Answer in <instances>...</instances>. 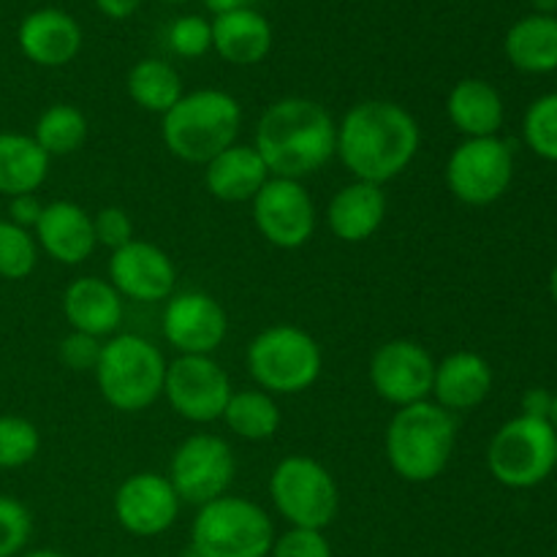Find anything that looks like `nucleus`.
Listing matches in <instances>:
<instances>
[{"mask_svg": "<svg viewBox=\"0 0 557 557\" xmlns=\"http://www.w3.org/2000/svg\"><path fill=\"white\" fill-rule=\"evenodd\" d=\"M163 3H188V0H163Z\"/></svg>", "mask_w": 557, "mask_h": 557, "instance_id": "obj_47", "label": "nucleus"}, {"mask_svg": "<svg viewBox=\"0 0 557 557\" xmlns=\"http://www.w3.org/2000/svg\"><path fill=\"white\" fill-rule=\"evenodd\" d=\"M185 557H196L194 553H190V549H188V553H185Z\"/></svg>", "mask_w": 557, "mask_h": 557, "instance_id": "obj_48", "label": "nucleus"}, {"mask_svg": "<svg viewBox=\"0 0 557 557\" xmlns=\"http://www.w3.org/2000/svg\"><path fill=\"white\" fill-rule=\"evenodd\" d=\"M422 147V128L403 103L359 101L337 123L335 156L354 180L386 185L400 177Z\"/></svg>", "mask_w": 557, "mask_h": 557, "instance_id": "obj_1", "label": "nucleus"}, {"mask_svg": "<svg viewBox=\"0 0 557 557\" xmlns=\"http://www.w3.org/2000/svg\"><path fill=\"white\" fill-rule=\"evenodd\" d=\"M444 180L449 194L462 205H495L515 180V150L500 136L460 141L446 161Z\"/></svg>", "mask_w": 557, "mask_h": 557, "instance_id": "obj_10", "label": "nucleus"}, {"mask_svg": "<svg viewBox=\"0 0 557 557\" xmlns=\"http://www.w3.org/2000/svg\"><path fill=\"white\" fill-rule=\"evenodd\" d=\"M92 232H96V243L109 250H117L134 239V221L123 207H101L92 215Z\"/></svg>", "mask_w": 557, "mask_h": 557, "instance_id": "obj_37", "label": "nucleus"}, {"mask_svg": "<svg viewBox=\"0 0 557 557\" xmlns=\"http://www.w3.org/2000/svg\"><path fill=\"white\" fill-rule=\"evenodd\" d=\"M493 368L482 354L455 351L435 362L433 403L449 413L482 406L493 392Z\"/></svg>", "mask_w": 557, "mask_h": 557, "instance_id": "obj_22", "label": "nucleus"}, {"mask_svg": "<svg viewBox=\"0 0 557 557\" xmlns=\"http://www.w3.org/2000/svg\"><path fill=\"white\" fill-rule=\"evenodd\" d=\"M549 294H553V299L557 302V264H555L553 275H549Z\"/></svg>", "mask_w": 557, "mask_h": 557, "instance_id": "obj_46", "label": "nucleus"}, {"mask_svg": "<svg viewBox=\"0 0 557 557\" xmlns=\"http://www.w3.org/2000/svg\"><path fill=\"white\" fill-rule=\"evenodd\" d=\"M131 101L152 114H166L183 98V79L177 69L161 58H145L131 65L125 76Z\"/></svg>", "mask_w": 557, "mask_h": 557, "instance_id": "obj_28", "label": "nucleus"}, {"mask_svg": "<svg viewBox=\"0 0 557 557\" xmlns=\"http://www.w3.org/2000/svg\"><path fill=\"white\" fill-rule=\"evenodd\" d=\"M166 357L147 337L123 332L103 341L98 359L96 384L103 400L123 413L147 411L158 397H163Z\"/></svg>", "mask_w": 557, "mask_h": 557, "instance_id": "obj_5", "label": "nucleus"}, {"mask_svg": "<svg viewBox=\"0 0 557 557\" xmlns=\"http://www.w3.org/2000/svg\"><path fill=\"white\" fill-rule=\"evenodd\" d=\"M38 250L52 261L65 267H76L92 256L98 248L92 232V215L74 201H49L44 205L41 218L33 226Z\"/></svg>", "mask_w": 557, "mask_h": 557, "instance_id": "obj_18", "label": "nucleus"}, {"mask_svg": "<svg viewBox=\"0 0 557 557\" xmlns=\"http://www.w3.org/2000/svg\"><path fill=\"white\" fill-rule=\"evenodd\" d=\"M337 123L324 103L288 96L270 103L256 125V152L270 177L299 180L319 172L335 158Z\"/></svg>", "mask_w": 557, "mask_h": 557, "instance_id": "obj_2", "label": "nucleus"}, {"mask_svg": "<svg viewBox=\"0 0 557 557\" xmlns=\"http://www.w3.org/2000/svg\"><path fill=\"white\" fill-rule=\"evenodd\" d=\"M166 44L177 58H205L212 49V22L199 14H183L169 25Z\"/></svg>", "mask_w": 557, "mask_h": 557, "instance_id": "obj_34", "label": "nucleus"}, {"mask_svg": "<svg viewBox=\"0 0 557 557\" xmlns=\"http://www.w3.org/2000/svg\"><path fill=\"white\" fill-rule=\"evenodd\" d=\"M275 522L256 500L223 495L196 509L190 553L196 557H270Z\"/></svg>", "mask_w": 557, "mask_h": 557, "instance_id": "obj_6", "label": "nucleus"}, {"mask_svg": "<svg viewBox=\"0 0 557 557\" xmlns=\"http://www.w3.org/2000/svg\"><path fill=\"white\" fill-rule=\"evenodd\" d=\"M270 557H332V547L324 531L288 528L286 533L275 536Z\"/></svg>", "mask_w": 557, "mask_h": 557, "instance_id": "obj_36", "label": "nucleus"}, {"mask_svg": "<svg viewBox=\"0 0 557 557\" xmlns=\"http://www.w3.org/2000/svg\"><path fill=\"white\" fill-rule=\"evenodd\" d=\"M38 264V243L33 232L11 221H0V277L25 281Z\"/></svg>", "mask_w": 557, "mask_h": 557, "instance_id": "obj_31", "label": "nucleus"}, {"mask_svg": "<svg viewBox=\"0 0 557 557\" xmlns=\"http://www.w3.org/2000/svg\"><path fill=\"white\" fill-rule=\"evenodd\" d=\"M128 557H139V555H128Z\"/></svg>", "mask_w": 557, "mask_h": 557, "instance_id": "obj_49", "label": "nucleus"}, {"mask_svg": "<svg viewBox=\"0 0 557 557\" xmlns=\"http://www.w3.org/2000/svg\"><path fill=\"white\" fill-rule=\"evenodd\" d=\"M232 392V379L212 357H174L166 364L163 397L185 422H218L226 411Z\"/></svg>", "mask_w": 557, "mask_h": 557, "instance_id": "obj_12", "label": "nucleus"}, {"mask_svg": "<svg viewBox=\"0 0 557 557\" xmlns=\"http://www.w3.org/2000/svg\"><path fill=\"white\" fill-rule=\"evenodd\" d=\"M49 161L33 136L0 131V194L9 199L36 194L49 177Z\"/></svg>", "mask_w": 557, "mask_h": 557, "instance_id": "obj_27", "label": "nucleus"}, {"mask_svg": "<svg viewBox=\"0 0 557 557\" xmlns=\"http://www.w3.org/2000/svg\"><path fill=\"white\" fill-rule=\"evenodd\" d=\"M270 180L264 161L253 145H232L221 156L205 163V188L212 199L226 205H243L253 201V196L264 188Z\"/></svg>", "mask_w": 557, "mask_h": 557, "instance_id": "obj_23", "label": "nucleus"}, {"mask_svg": "<svg viewBox=\"0 0 557 557\" xmlns=\"http://www.w3.org/2000/svg\"><path fill=\"white\" fill-rule=\"evenodd\" d=\"M261 237L281 250H297L315 232V205L299 180L270 177L250 201Z\"/></svg>", "mask_w": 557, "mask_h": 557, "instance_id": "obj_14", "label": "nucleus"}, {"mask_svg": "<svg viewBox=\"0 0 557 557\" xmlns=\"http://www.w3.org/2000/svg\"><path fill=\"white\" fill-rule=\"evenodd\" d=\"M270 498L292 528L324 531L341 511V490L315 457L288 455L272 468Z\"/></svg>", "mask_w": 557, "mask_h": 557, "instance_id": "obj_8", "label": "nucleus"}, {"mask_svg": "<svg viewBox=\"0 0 557 557\" xmlns=\"http://www.w3.org/2000/svg\"><path fill=\"white\" fill-rule=\"evenodd\" d=\"M161 330L177 357H212L223 346L228 315L207 292H174L163 305Z\"/></svg>", "mask_w": 557, "mask_h": 557, "instance_id": "obj_15", "label": "nucleus"}, {"mask_svg": "<svg viewBox=\"0 0 557 557\" xmlns=\"http://www.w3.org/2000/svg\"><path fill=\"white\" fill-rule=\"evenodd\" d=\"M212 49L232 65H256L270 54L272 25L253 5L212 16Z\"/></svg>", "mask_w": 557, "mask_h": 557, "instance_id": "obj_24", "label": "nucleus"}, {"mask_svg": "<svg viewBox=\"0 0 557 557\" xmlns=\"http://www.w3.org/2000/svg\"><path fill=\"white\" fill-rule=\"evenodd\" d=\"M250 379L272 397L308 392L324 370V354L310 332L294 324H275L261 330L245 351Z\"/></svg>", "mask_w": 557, "mask_h": 557, "instance_id": "obj_7", "label": "nucleus"}, {"mask_svg": "<svg viewBox=\"0 0 557 557\" xmlns=\"http://www.w3.org/2000/svg\"><path fill=\"white\" fill-rule=\"evenodd\" d=\"M41 449L38 428L25 417H0V468L16 471L36 460Z\"/></svg>", "mask_w": 557, "mask_h": 557, "instance_id": "obj_32", "label": "nucleus"}, {"mask_svg": "<svg viewBox=\"0 0 557 557\" xmlns=\"http://www.w3.org/2000/svg\"><path fill=\"white\" fill-rule=\"evenodd\" d=\"M446 114L466 139H484V136H500L506 107L498 87L479 76H468L449 90Z\"/></svg>", "mask_w": 557, "mask_h": 557, "instance_id": "obj_25", "label": "nucleus"}, {"mask_svg": "<svg viewBox=\"0 0 557 557\" xmlns=\"http://www.w3.org/2000/svg\"><path fill=\"white\" fill-rule=\"evenodd\" d=\"M109 283L117 288L123 299L166 302L177 286V267L169 259L166 250L134 237L128 245L112 250Z\"/></svg>", "mask_w": 557, "mask_h": 557, "instance_id": "obj_17", "label": "nucleus"}, {"mask_svg": "<svg viewBox=\"0 0 557 557\" xmlns=\"http://www.w3.org/2000/svg\"><path fill=\"white\" fill-rule=\"evenodd\" d=\"M92 3L109 20H128V16H134L139 11L141 0H92Z\"/></svg>", "mask_w": 557, "mask_h": 557, "instance_id": "obj_41", "label": "nucleus"}, {"mask_svg": "<svg viewBox=\"0 0 557 557\" xmlns=\"http://www.w3.org/2000/svg\"><path fill=\"white\" fill-rule=\"evenodd\" d=\"M370 386L384 403L395 408L430 400L433 395L435 359L422 343L397 337L379 346L370 357Z\"/></svg>", "mask_w": 557, "mask_h": 557, "instance_id": "obj_13", "label": "nucleus"}, {"mask_svg": "<svg viewBox=\"0 0 557 557\" xmlns=\"http://www.w3.org/2000/svg\"><path fill=\"white\" fill-rule=\"evenodd\" d=\"M522 136L539 158L557 163V92H547L528 107Z\"/></svg>", "mask_w": 557, "mask_h": 557, "instance_id": "obj_33", "label": "nucleus"}, {"mask_svg": "<svg viewBox=\"0 0 557 557\" xmlns=\"http://www.w3.org/2000/svg\"><path fill=\"white\" fill-rule=\"evenodd\" d=\"M509 63L522 74L557 71V16L528 14L509 27L504 38Z\"/></svg>", "mask_w": 557, "mask_h": 557, "instance_id": "obj_26", "label": "nucleus"}, {"mask_svg": "<svg viewBox=\"0 0 557 557\" xmlns=\"http://www.w3.org/2000/svg\"><path fill=\"white\" fill-rule=\"evenodd\" d=\"M533 9H536V14H553L557 11V0H531Z\"/></svg>", "mask_w": 557, "mask_h": 557, "instance_id": "obj_43", "label": "nucleus"}, {"mask_svg": "<svg viewBox=\"0 0 557 557\" xmlns=\"http://www.w3.org/2000/svg\"><path fill=\"white\" fill-rule=\"evenodd\" d=\"M386 210H389V201H386L384 185L354 180L343 185L326 205V226L332 237L341 243H368L384 226Z\"/></svg>", "mask_w": 557, "mask_h": 557, "instance_id": "obj_21", "label": "nucleus"}, {"mask_svg": "<svg viewBox=\"0 0 557 557\" xmlns=\"http://www.w3.org/2000/svg\"><path fill=\"white\" fill-rule=\"evenodd\" d=\"M221 419L237 438L245 441H270L283 422L277 400L264 389L232 392Z\"/></svg>", "mask_w": 557, "mask_h": 557, "instance_id": "obj_29", "label": "nucleus"}, {"mask_svg": "<svg viewBox=\"0 0 557 557\" xmlns=\"http://www.w3.org/2000/svg\"><path fill=\"white\" fill-rule=\"evenodd\" d=\"M207 9L212 11V14H226V11H234V9H248L250 0H205Z\"/></svg>", "mask_w": 557, "mask_h": 557, "instance_id": "obj_42", "label": "nucleus"}, {"mask_svg": "<svg viewBox=\"0 0 557 557\" xmlns=\"http://www.w3.org/2000/svg\"><path fill=\"white\" fill-rule=\"evenodd\" d=\"M20 557H69V555L58 553V549H33V553H25Z\"/></svg>", "mask_w": 557, "mask_h": 557, "instance_id": "obj_44", "label": "nucleus"}, {"mask_svg": "<svg viewBox=\"0 0 557 557\" xmlns=\"http://www.w3.org/2000/svg\"><path fill=\"white\" fill-rule=\"evenodd\" d=\"M125 299L109 281L96 275L76 277L63 294V315L71 332L109 341L123 324Z\"/></svg>", "mask_w": 557, "mask_h": 557, "instance_id": "obj_20", "label": "nucleus"}, {"mask_svg": "<svg viewBox=\"0 0 557 557\" xmlns=\"http://www.w3.org/2000/svg\"><path fill=\"white\" fill-rule=\"evenodd\" d=\"M243 128V107L226 90L183 92L177 103L161 114V139L174 158L205 166L232 145Z\"/></svg>", "mask_w": 557, "mask_h": 557, "instance_id": "obj_3", "label": "nucleus"}, {"mask_svg": "<svg viewBox=\"0 0 557 557\" xmlns=\"http://www.w3.org/2000/svg\"><path fill=\"white\" fill-rule=\"evenodd\" d=\"M455 444V413L433 400L397 408L395 417L386 424V462L408 484L435 482L449 466Z\"/></svg>", "mask_w": 557, "mask_h": 557, "instance_id": "obj_4", "label": "nucleus"}, {"mask_svg": "<svg viewBox=\"0 0 557 557\" xmlns=\"http://www.w3.org/2000/svg\"><path fill=\"white\" fill-rule=\"evenodd\" d=\"M33 139L38 141L49 158H63L79 150L87 139V117L74 103H52L44 109L33 128Z\"/></svg>", "mask_w": 557, "mask_h": 557, "instance_id": "obj_30", "label": "nucleus"}, {"mask_svg": "<svg viewBox=\"0 0 557 557\" xmlns=\"http://www.w3.org/2000/svg\"><path fill=\"white\" fill-rule=\"evenodd\" d=\"M33 536V517L22 500L0 495V557H20Z\"/></svg>", "mask_w": 557, "mask_h": 557, "instance_id": "obj_35", "label": "nucleus"}, {"mask_svg": "<svg viewBox=\"0 0 557 557\" xmlns=\"http://www.w3.org/2000/svg\"><path fill=\"white\" fill-rule=\"evenodd\" d=\"M82 41L85 36H82L79 22L60 9L30 11L16 30L20 52L41 69L69 65L79 54Z\"/></svg>", "mask_w": 557, "mask_h": 557, "instance_id": "obj_19", "label": "nucleus"}, {"mask_svg": "<svg viewBox=\"0 0 557 557\" xmlns=\"http://www.w3.org/2000/svg\"><path fill=\"white\" fill-rule=\"evenodd\" d=\"M547 422L553 424V430L557 433V395H553V408H549V417H547Z\"/></svg>", "mask_w": 557, "mask_h": 557, "instance_id": "obj_45", "label": "nucleus"}, {"mask_svg": "<svg viewBox=\"0 0 557 557\" xmlns=\"http://www.w3.org/2000/svg\"><path fill=\"white\" fill-rule=\"evenodd\" d=\"M101 348L103 341L92 335H82V332H69V335L60 341L58 346V357L60 362L65 364L74 373H92L101 359Z\"/></svg>", "mask_w": 557, "mask_h": 557, "instance_id": "obj_38", "label": "nucleus"}, {"mask_svg": "<svg viewBox=\"0 0 557 557\" xmlns=\"http://www.w3.org/2000/svg\"><path fill=\"white\" fill-rule=\"evenodd\" d=\"M234 473H237V460L228 441L212 433H194L174 449L166 479L183 504L199 509L228 495Z\"/></svg>", "mask_w": 557, "mask_h": 557, "instance_id": "obj_11", "label": "nucleus"}, {"mask_svg": "<svg viewBox=\"0 0 557 557\" xmlns=\"http://www.w3.org/2000/svg\"><path fill=\"white\" fill-rule=\"evenodd\" d=\"M487 468L509 490H531L547 482L557 468V433L547 419L515 417L493 435Z\"/></svg>", "mask_w": 557, "mask_h": 557, "instance_id": "obj_9", "label": "nucleus"}, {"mask_svg": "<svg viewBox=\"0 0 557 557\" xmlns=\"http://www.w3.org/2000/svg\"><path fill=\"white\" fill-rule=\"evenodd\" d=\"M41 210H44V201L38 199L36 194H22V196H14V199H9V221L16 223V226L27 228V232H33V226H36L38 218H41Z\"/></svg>", "mask_w": 557, "mask_h": 557, "instance_id": "obj_39", "label": "nucleus"}, {"mask_svg": "<svg viewBox=\"0 0 557 557\" xmlns=\"http://www.w3.org/2000/svg\"><path fill=\"white\" fill-rule=\"evenodd\" d=\"M114 520L131 536L152 539L166 533L177 522L183 500L169 484L166 473L139 471L131 473L117 487L112 500Z\"/></svg>", "mask_w": 557, "mask_h": 557, "instance_id": "obj_16", "label": "nucleus"}, {"mask_svg": "<svg viewBox=\"0 0 557 557\" xmlns=\"http://www.w3.org/2000/svg\"><path fill=\"white\" fill-rule=\"evenodd\" d=\"M549 408H553V392L542 389H528L522 395V417H531V419H547L549 417Z\"/></svg>", "mask_w": 557, "mask_h": 557, "instance_id": "obj_40", "label": "nucleus"}]
</instances>
